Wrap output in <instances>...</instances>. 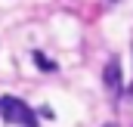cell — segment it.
<instances>
[{"mask_svg":"<svg viewBox=\"0 0 133 127\" xmlns=\"http://www.w3.org/2000/svg\"><path fill=\"white\" fill-rule=\"evenodd\" d=\"M0 115H3V121H9V124L37 127L34 112L25 105V102H22V99H16V96H3V99H0Z\"/></svg>","mask_w":133,"mask_h":127,"instance_id":"obj_1","label":"cell"},{"mask_svg":"<svg viewBox=\"0 0 133 127\" xmlns=\"http://www.w3.org/2000/svg\"><path fill=\"white\" fill-rule=\"evenodd\" d=\"M105 84H108L111 90L121 87V65H118V59H111V62L105 65Z\"/></svg>","mask_w":133,"mask_h":127,"instance_id":"obj_2","label":"cell"},{"mask_svg":"<svg viewBox=\"0 0 133 127\" xmlns=\"http://www.w3.org/2000/svg\"><path fill=\"white\" fill-rule=\"evenodd\" d=\"M34 62L40 65V68H43V71H56V62H53V59H46V56H43V53H34Z\"/></svg>","mask_w":133,"mask_h":127,"instance_id":"obj_3","label":"cell"},{"mask_svg":"<svg viewBox=\"0 0 133 127\" xmlns=\"http://www.w3.org/2000/svg\"><path fill=\"white\" fill-rule=\"evenodd\" d=\"M105 127H118V124H105Z\"/></svg>","mask_w":133,"mask_h":127,"instance_id":"obj_4","label":"cell"},{"mask_svg":"<svg viewBox=\"0 0 133 127\" xmlns=\"http://www.w3.org/2000/svg\"><path fill=\"white\" fill-rule=\"evenodd\" d=\"M108 3H118V0H108Z\"/></svg>","mask_w":133,"mask_h":127,"instance_id":"obj_5","label":"cell"}]
</instances>
